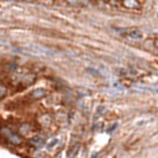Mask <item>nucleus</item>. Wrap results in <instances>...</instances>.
<instances>
[{"mask_svg": "<svg viewBox=\"0 0 158 158\" xmlns=\"http://www.w3.org/2000/svg\"><path fill=\"white\" fill-rule=\"evenodd\" d=\"M1 133L5 135L10 142L13 143V144H16V145H19V144L22 143V138L17 135V133L12 132L10 128H6V127H5V128H1Z\"/></svg>", "mask_w": 158, "mask_h": 158, "instance_id": "obj_4", "label": "nucleus"}, {"mask_svg": "<svg viewBox=\"0 0 158 158\" xmlns=\"http://www.w3.org/2000/svg\"><path fill=\"white\" fill-rule=\"evenodd\" d=\"M121 36L127 40H131V42H139L144 38V35L143 32L139 30V29H135V27H132V29H124L120 31Z\"/></svg>", "mask_w": 158, "mask_h": 158, "instance_id": "obj_1", "label": "nucleus"}, {"mask_svg": "<svg viewBox=\"0 0 158 158\" xmlns=\"http://www.w3.org/2000/svg\"><path fill=\"white\" fill-rule=\"evenodd\" d=\"M32 131H33V128L30 124H22L19 126V133H22L24 135H30V133H32Z\"/></svg>", "mask_w": 158, "mask_h": 158, "instance_id": "obj_5", "label": "nucleus"}, {"mask_svg": "<svg viewBox=\"0 0 158 158\" xmlns=\"http://www.w3.org/2000/svg\"><path fill=\"white\" fill-rule=\"evenodd\" d=\"M36 81V75L33 74H19L13 76L12 82L15 85H20V86H29L32 85Z\"/></svg>", "mask_w": 158, "mask_h": 158, "instance_id": "obj_2", "label": "nucleus"}, {"mask_svg": "<svg viewBox=\"0 0 158 158\" xmlns=\"http://www.w3.org/2000/svg\"><path fill=\"white\" fill-rule=\"evenodd\" d=\"M112 6H118V7H124V11H135L139 12L142 8V5L137 1H123V2H113Z\"/></svg>", "mask_w": 158, "mask_h": 158, "instance_id": "obj_3", "label": "nucleus"}, {"mask_svg": "<svg viewBox=\"0 0 158 158\" xmlns=\"http://www.w3.org/2000/svg\"><path fill=\"white\" fill-rule=\"evenodd\" d=\"M43 143H44V139H43L42 137H35V138H32L31 139V144L32 145H35V146H37V148L42 146Z\"/></svg>", "mask_w": 158, "mask_h": 158, "instance_id": "obj_7", "label": "nucleus"}, {"mask_svg": "<svg viewBox=\"0 0 158 158\" xmlns=\"http://www.w3.org/2000/svg\"><path fill=\"white\" fill-rule=\"evenodd\" d=\"M47 94V92H45V89H43V88H37L36 90H33L31 93V96L33 99H42V98H44Z\"/></svg>", "mask_w": 158, "mask_h": 158, "instance_id": "obj_6", "label": "nucleus"}, {"mask_svg": "<svg viewBox=\"0 0 158 158\" xmlns=\"http://www.w3.org/2000/svg\"><path fill=\"white\" fill-rule=\"evenodd\" d=\"M6 94H7V88L5 86H2V85H0V99L5 98Z\"/></svg>", "mask_w": 158, "mask_h": 158, "instance_id": "obj_8", "label": "nucleus"}]
</instances>
